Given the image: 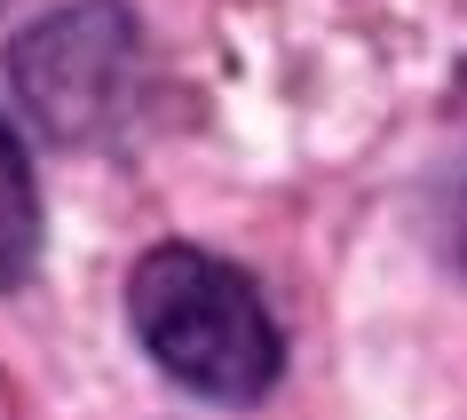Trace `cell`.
<instances>
[{
    "instance_id": "cell-3",
    "label": "cell",
    "mask_w": 467,
    "mask_h": 420,
    "mask_svg": "<svg viewBox=\"0 0 467 420\" xmlns=\"http://www.w3.org/2000/svg\"><path fill=\"white\" fill-rule=\"evenodd\" d=\"M40 254V191H32L25 143L0 127V286H16Z\"/></svg>"
},
{
    "instance_id": "cell-4",
    "label": "cell",
    "mask_w": 467,
    "mask_h": 420,
    "mask_svg": "<svg viewBox=\"0 0 467 420\" xmlns=\"http://www.w3.org/2000/svg\"><path fill=\"white\" fill-rule=\"evenodd\" d=\"M436 230H443V262L467 278V159L451 167V183H443V223Z\"/></svg>"
},
{
    "instance_id": "cell-1",
    "label": "cell",
    "mask_w": 467,
    "mask_h": 420,
    "mask_svg": "<svg viewBox=\"0 0 467 420\" xmlns=\"http://www.w3.org/2000/svg\"><path fill=\"white\" fill-rule=\"evenodd\" d=\"M127 318L135 341L182 381V389L214 396V404H254L277 389L285 341L270 325V301L254 294L238 262L206 247H150L127 278Z\"/></svg>"
},
{
    "instance_id": "cell-2",
    "label": "cell",
    "mask_w": 467,
    "mask_h": 420,
    "mask_svg": "<svg viewBox=\"0 0 467 420\" xmlns=\"http://www.w3.org/2000/svg\"><path fill=\"white\" fill-rule=\"evenodd\" d=\"M8 72L56 143H96L135 103V25L119 0H72L8 48Z\"/></svg>"
}]
</instances>
